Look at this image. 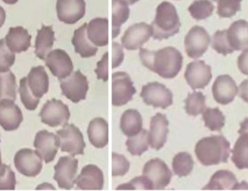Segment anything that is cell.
Returning a JSON list of instances; mask_svg holds the SVG:
<instances>
[{
    "label": "cell",
    "instance_id": "cell-1",
    "mask_svg": "<svg viewBox=\"0 0 248 191\" xmlns=\"http://www.w3.org/2000/svg\"><path fill=\"white\" fill-rule=\"evenodd\" d=\"M141 63L150 71L165 79L174 78L183 65V56L176 48L167 46L157 51L140 48Z\"/></svg>",
    "mask_w": 248,
    "mask_h": 191
},
{
    "label": "cell",
    "instance_id": "cell-2",
    "mask_svg": "<svg viewBox=\"0 0 248 191\" xmlns=\"http://www.w3.org/2000/svg\"><path fill=\"white\" fill-rule=\"evenodd\" d=\"M195 152L202 165L227 163L231 153L230 143L223 135L206 137L197 143Z\"/></svg>",
    "mask_w": 248,
    "mask_h": 191
},
{
    "label": "cell",
    "instance_id": "cell-3",
    "mask_svg": "<svg viewBox=\"0 0 248 191\" xmlns=\"http://www.w3.org/2000/svg\"><path fill=\"white\" fill-rule=\"evenodd\" d=\"M153 37L162 41L179 33L181 23L176 7L169 1H163L157 6L155 20L152 22Z\"/></svg>",
    "mask_w": 248,
    "mask_h": 191
},
{
    "label": "cell",
    "instance_id": "cell-4",
    "mask_svg": "<svg viewBox=\"0 0 248 191\" xmlns=\"http://www.w3.org/2000/svg\"><path fill=\"white\" fill-rule=\"evenodd\" d=\"M57 136L62 152L68 153L73 157L84 154L86 144L84 135L75 125L65 124L62 129L57 131Z\"/></svg>",
    "mask_w": 248,
    "mask_h": 191
},
{
    "label": "cell",
    "instance_id": "cell-5",
    "mask_svg": "<svg viewBox=\"0 0 248 191\" xmlns=\"http://www.w3.org/2000/svg\"><path fill=\"white\" fill-rule=\"evenodd\" d=\"M60 81L62 95L67 99L74 103H78L86 99L89 90L88 81L81 71L78 70Z\"/></svg>",
    "mask_w": 248,
    "mask_h": 191
},
{
    "label": "cell",
    "instance_id": "cell-6",
    "mask_svg": "<svg viewBox=\"0 0 248 191\" xmlns=\"http://www.w3.org/2000/svg\"><path fill=\"white\" fill-rule=\"evenodd\" d=\"M142 174L150 180L153 190H163L166 189L172 178V172L167 164L158 158L147 162L144 164Z\"/></svg>",
    "mask_w": 248,
    "mask_h": 191
},
{
    "label": "cell",
    "instance_id": "cell-7",
    "mask_svg": "<svg viewBox=\"0 0 248 191\" xmlns=\"http://www.w3.org/2000/svg\"><path fill=\"white\" fill-rule=\"evenodd\" d=\"M140 96L146 104L155 108L165 109L173 104L171 91L158 82L149 83L143 86Z\"/></svg>",
    "mask_w": 248,
    "mask_h": 191
},
{
    "label": "cell",
    "instance_id": "cell-8",
    "mask_svg": "<svg viewBox=\"0 0 248 191\" xmlns=\"http://www.w3.org/2000/svg\"><path fill=\"white\" fill-rule=\"evenodd\" d=\"M137 90L129 75L124 72L114 73L112 75V103L122 106L132 100Z\"/></svg>",
    "mask_w": 248,
    "mask_h": 191
},
{
    "label": "cell",
    "instance_id": "cell-9",
    "mask_svg": "<svg viewBox=\"0 0 248 191\" xmlns=\"http://www.w3.org/2000/svg\"><path fill=\"white\" fill-rule=\"evenodd\" d=\"M14 164L20 174L29 177L39 176L43 167L42 157L31 148L19 150L15 156Z\"/></svg>",
    "mask_w": 248,
    "mask_h": 191
},
{
    "label": "cell",
    "instance_id": "cell-10",
    "mask_svg": "<svg viewBox=\"0 0 248 191\" xmlns=\"http://www.w3.org/2000/svg\"><path fill=\"white\" fill-rule=\"evenodd\" d=\"M42 122L52 128L65 125L69 120V108L62 101L52 99L47 101L39 113Z\"/></svg>",
    "mask_w": 248,
    "mask_h": 191
},
{
    "label": "cell",
    "instance_id": "cell-11",
    "mask_svg": "<svg viewBox=\"0 0 248 191\" xmlns=\"http://www.w3.org/2000/svg\"><path fill=\"white\" fill-rule=\"evenodd\" d=\"M210 43L211 37L207 30L202 26H194L185 36L186 55L192 59H198L206 52Z\"/></svg>",
    "mask_w": 248,
    "mask_h": 191
},
{
    "label": "cell",
    "instance_id": "cell-12",
    "mask_svg": "<svg viewBox=\"0 0 248 191\" xmlns=\"http://www.w3.org/2000/svg\"><path fill=\"white\" fill-rule=\"evenodd\" d=\"M78 161L73 156L62 157L55 166L54 180L59 188L71 190L75 183L76 176L78 171Z\"/></svg>",
    "mask_w": 248,
    "mask_h": 191
},
{
    "label": "cell",
    "instance_id": "cell-13",
    "mask_svg": "<svg viewBox=\"0 0 248 191\" xmlns=\"http://www.w3.org/2000/svg\"><path fill=\"white\" fill-rule=\"evenodd\" d=\"M185 78L192 89H202L212 79L211 66L206 65L203 60L190 62L186 66Z\"/></svg>",
    "mask_w": 248,
    "mask_h": 191
},
{
    "label": "cell",
    "instance_id": "cell-14",
    "mask_svg": "<svg viewBox=\"0 0 248 191\" xmlns=\"http://www.w3.org/2000/svg\"><path fill=\"white\" fill-rule=\"evenodd\" d=\"M45 64L54 76L58 79H64L69 76L74 71V64L68 54L62 49L51 51L46 59Z\"/></svg>",
    "mask_w": 248,
    "mask_h": 191
},
{
    "label": "cell",
    "instance_id": "cell-15",
    "mask_svg": "<svg viewBox=\"0 0 248 191\" xmlns=\"http://www.w3.org/2000/svg\"><path fill=\"white\" fill-rule=\"evenodd\" d=\"M153 36L151 26L146 23H135L130 26L122 38L123 47L127 50H137Z\"/></svg>",
    "mask_w": 248,
    "mask_h": 191
},
{
    "label": "cell",
    "instance_id": "cell-16",
    "mask_svg": "<svg viewBox=\"0 0 248 191\" xmlns=\"http://www.w3.org/2000/svg\"><path fill=\"white\" fill-rule=\"evenodd\" d=\"M56 10L60 21L75 24L85 15L86 2L84 0H58Z\"/></svg>",
    "mask_w": 248,
    "mask_h": 191
},
{
    "label": "cell",
    "instance_id": "cell-17",
    "mask_svg": "<svg viewBox=\"0 0 248 191\" xmlns=\"http://www.w3.org/2000/svg\"><path fill=\"white\" fill-rule=\"evenodd\" d=\"M33 146L46 164L52 162L58 154L59 141L57 135L44 130L36 133Z\"/></svg>",
    "mask_w": 248,
    "mask_h": 191
},
{
    "label": "cell",
    "instance_id": "cell-18",
    "mask_svg": "<svg viewBox=\"0 0 248 191\" xmlns=\"http://www.w3.org/2000/svg\"><path fill=\"white\" fill-rule=\"evenodd\" d=\"M213 96L217 103L227 105L234 101L238 93L234 80L229 75H219L212 87Z\"/></svg>",
    "mask_w": 248,
    "mask_h": 191
},
{
    "label": "cell",
    "instance_id": "cell-19",
    "mask_svg": "<svg viewBox=\"0 0 248 191\" xmlns=\"http://www.w3.org/2000/svg\"><path fill=\"white\" fill-rule=\"evenodd\" d=\"M23 120V113L14 101L10 99L0 101V126L4 131H16Z\"/></svg>",
    "mask_w": 248,
    "mask_h": 191
},
{
    "label": "cell",
    "instance_id": "cell-20",
    "mask_svg": "<svg viewBox=\"0 0 248 191\" xmlns=\"http://www.w3.org/2000/svg\"><path fill=\"white\" fill-rule=\"evenodd\" d=\"M75 183L78 190H103L104 175L97 166L88 164L81 170Z\"/></svg>",
    "mask_w": 248,
    "mask_h": 191
},
{
    "label": "cell",
    "instance_id": "cell-21",
    "mask_svg": "<svg viewBox=\"0 0 248 191\" xmlns=\"http://www.w3.org/2000/svg\"><path fill=\"white\" fill-rule=\"evenodd\" d=\"M169 122L166 115L157 113L151 118L150 128V147L153 149L160 150L167 141Z\"/></svg>",
    "mask_w": 248,
    "mask_h": 191
},
{
    "label": "cell",
    "instance_id": "cell-22",
    "mask_svg": "<svg viewBox=\"0 0 248 191\" xmlns=\"http://www.w3.org/2000/svg\"><path fill=\"white\" fill-rule=\"evenodd\" d=\"M227 37L234 52L248 49V22L244 20L234 21L227 30Z\"/></svg>",
    "mask_w": 248,
    "mask_h": 191
},
{
    "label": "cell",
    "instance_id": "cell-23",
    "mask_svg": "<svg viewBox=\"0 0 248 191\" xmlns=\"http://www.w3.org/2000/svg\"><path fill=\"white\" fill-rule=\"evenodd\" d=\"M108 18L96 17L87 25V38L96 46L108 45Z\"/></svg>",
    "mask_w": 248,
    "mask_h": 191
},
{
    "label": "cell",
    "instance_id": "cell-24",
    "mask_svg": "<svg viewBox=\"0 0 248 191\" xmlns=\"http://www.w3.org/2000/svg\"><path fill=\"white\" fill-rule=\"evenodd\" d=\"M5 42L10 50L16 53H21L30 47L31 36L21 26L12 27L6 35Z\"/></svg>",
    "mask_w": 248,
    "mask_h": 191
},
{
    "label": "cell",
    "instance_id": "cell-25",
    "mask_svg": "<svg viewBox=\"0 0 248 191\" xmlns=\"http://www.w3.org/2000/svg\"><path fill=\"white\" fill-rule=\"evenodd\" d=\"M87 134L92 145L97 148H104L108 144V123L103 118H94L90 122Z\"/></svg>",
    "mask_w": 248,
    "mask_h": 191
},
{
    "label": "cell",
    "instance_id": "cell-26",
    "mask_svg": "<svg viewBox=\"0 0 248 191\" xmlns=\"http://www.w3.org/2000/svg\"><path fill=\"white\" fill-rule=\"evenodd\" d=\"M28 85L33 95L41 99L49 91V76L43 66L32 68L27 77Z\"/></svg>",
    "mask_w": 248,
    "mask_h": 191
},
{
    "label": "cell",
    "instance_id": "cell-27",
    "mask_svg": "<svg viewBox=\"0 0 248 191\" xmlns=\"http://www.w3.org/2000/svg\"><path fill=\"white\" fill-rule=\"evenodd\" d=\"M87 23H85L74 31L72 44L75 52L82 58H90L97 55L98 48L90 42L87 35Z\"/></svg>",
    "mask_w": 248,
    "mask_h": 191
},
{
    "label": "cell",
    "instance_id": "cell-28",
    "mask_svg": "<svg viewBox=\"0 0 248 191\" xmlns=\"http://www.w3.org/2000/svg\"><path fill=\"white\" fill-rule=\"evenodd\" d=\"M55 32L52 26L42 25V29L37 32L35 42V54L42 60H45L48 54L51 52L55 42Z\"/></svg>",
    "mask_w": 248,
    "mask_h": 191
},
{
    "label": "cell",
    "instance_id": "cell-29",
    "mask_svg": "<svg viewBox=\"0 0 248 191\" xmlns=\"http://www.w3.org/2000/svg\"><path fill=\"white\" fill-rule=\"evenodd\" d=\"M238 186L234 173L229 170H219L211 177L203 190H236L238 189Z\"/></svg>",
    "mask_w": 248,
    "mask_h": 191
},
{
    "label": "cell",
    "instance_id": "cell-30",
    "mask_svg": "<svg viewBox=\"0 0 248 191\" xmlns=\"http://www.w3.org/2000/svg\"><path fill=\"white\" fill-rule=\"evenodd\" d=\"M121 130L124 135L134 136L142 130V118L136 109L125 111L121 118Z\"/></svg>",
    "mask_w": 248,
    "mask_h": 191
},
{
    "label": "cell",
    "instance_id": "cell-31",
    "mask_svg": "<svg viewBox=\"0 0 248 191\" xmlns=\"http://www.w3.org/2000/svg\"><path fill=\"white\" fill-rule=\"evenodd\" d=\"M112 10V37L115 39L121 33L122 25L128 20L130 15V9L128 3L125 0H113Z\"/></svg>",
    "mask_w": 248,
    "mask_h": 191
},
{
    "label": "cell",
    "instance_id": "cell-32",
    "mask_svg": "<svg viewBox=\"0 0 248 191\" xmlns=\"http://www.w3.org/2000/svg\"><path fill=\"white\" fill-rule=\"evenodd\" d=\"M232 161L239 170L248 169V133L240 134L232 151Z\"/></svg>",
    "mask_w": 248,
    "mask_h": 191
},
{
    "label": "cell",
    "instance_id": "cell-33",
    "mask_svg": "<svg viewBox=\"0 0 248 191\" xmlns=\"http://www.w3.org/2000/svg\"><path fill=\"white\" fill-rule=\"evenodd\" d=\"M125 145L131 155L141 156L148 150L150 145V133L147 130L142 129L137 135L128 137Z\"/></svg>",
    "mask_w": 248,
    "mask_h": 191
},
{
    "label": "cell",
    "instance_id": "cell-34",
    "mask_svg": "<svg viewBox=\"0 0 248 191\" xmlns=\"http://www.w3.org/2000/svg\"><path fill=\"white\" fill-rule=\"evenodd\" d=\"M17 98V83L11 71L0 72V100L10 99L16 101Z\"/></svg>",
    "mask_w": 248,
    "mask_h": 191
},
{
    "label": "cell",
    "instance_id": "cell-35",
    "mask_svg": "<svg viewBox=\"0 0 248 191\" xmlns=\"http://www.w3.org/2000/svg\"><path fill=\"white\" fill-rule=\"evenodd\" d=\"M172 167L173 173L178 177H186L193 170V159L189 153H179L173 157Z\"/></svg>",
    "mask_w": 248,
    "mask_h": 191
},
{
    "label": "cell",
    "instance_id": "cell-36",
    "mask_svg": "<svg viewBox=\"0 0 248 191\" xmlns=\"http://www.w3.org/2000/svg\"><path fill=\"white\" fill-rule=\"evenodd\" d=\"M202 118L205 126L211 131H221L225 125V116L218 107L205 109Z\"/></svg>",
    "mask_w": 248,
    "mask_h": 191
},
{
    "label": "cell",
    "instance_id": "cell-37",
    "mask_svg": "<svg viewBox=\"0 0 248 191\" xmlns=\"http://www.w3.org/2000/svg\"><path fill=\"white\" fill-rule=\"evenodd\" d=\"M185 110L191 116L196 117L204 112L206 109L205 96L202 92L189 94L185 99Z\"/></svg>",
    "mask_w": 248,
    "mask_h": 191
},
{
    "label": "cell",
    "instance_id": "cell-38",
    "mask_svg": "<svg viewBox=\"0 0 248 191\" xmlns=\"http://www.w3.org/2000/svg\"><path fill=\"white\" fill-rule=\"evenodd\" d=\"M191 16L197 20H205L214 13V5L210 0H195L188 8Z\"/></svg>",
    "mask_w": 248,
    "mask_h": 191
},
{
    "label": "cell",
    "instance_id": "cell-39",
    "mask_svg": "<svg viewBox=\"0 0 248 191\" xmlns=\"http://www.w3.org/2000/svg\"><path fill=\"white\" fill-rule=\"evenodd\" d=\"M18 91L20 100L26 109L30 111L35 110L39 105L40 99L33 95L28 85L27 78L26 77L20 79Z\"/></svg>",
    "mask_w": 248,
    "mask_h": 191
},
{
    "label": "cell",
    "instance_id": "cell-40",
    "mask_svg": "<svg viewBox=\"0 0 248 191\" xmlns=\"http://www.w3.org/2000/svg\"><path fill=\"white\" fill-rule=\"evenodd\" d=\"M217 14L221 17L230 18L241 10L242 0H218Z\"/></svg>",
    "mask_w": 248,
    "mask_h": 191
},
{
    "label": "cell",
    "instance_id": "cell-41",
    "mask_svg": "<svg viewBox=\"0 0 248 191\" xmlns=\"http://www.w3.org/2000/svg\"><path fill=\"white\" fill-rule=\"evenodd\" d=\"M212 47L218 54H221L224 56L234 52L227 40V30H217L216 32L213 37Z\"/></svg>",
    "mask_w": 248,
    "mask_h": 191
},
{
    "label": "cell",
    "instance_id": "cell-42",
    "mask_svg": "<svg viewBox=\"0 0 248 191\" xmlns=\"http://www.w3.org/2000/svg\"><path fill=\"white\" fill-rule=\"evenodd\" d=\"M16 61L15 52L10 50L5 39H0V72L9 71Z\"/></svg>",
    "mask_w": 248,
    "mask_h": 191
},
{
    "label": "cell",
    "instance_id": "cell-43",
    "mask_svg": "<svg viewBox=\"0 0 248 191\" xmlns=\"http://www.w3.org/2000/svg\"><path fill=\"white\" fill-rule=\"evenodd\" d=\"M16 174L10 166L1 164L0 166V190H15L16 189Z\"/></svg>",
    "mask_w": 248,
    "mask_h": 191
},
{
    "label": "cell",
    "instance_id": "cell-44",
    "mask_svg": "<svg viewBox=\"0 0 248 191\" xmlns=\"http://www.w3.org/2000/svg\"><path fill=\"white\" fill-rule=\"evenodd\" d=\"M112 176H124L128 173L130 169L129 162L125 157L117 153L112 154Z\"/></svg>",
    "mask_w": 248,
    "mask_h": 191
},
{
    "label": "cell",
    "instance_id": "cell-45",
    "mask_svg": "<svg viewBox=\"0 0 248 191\" xmlns=\"http://www.w3.org/2000/svg\"><path fill=\"white\" fill-rule=\"evenodd\" d=\"M117 190H153V186L148 179L144 176H140L132 179L125 184L121 185Z\"/></svg>",
    "mask_w": 248,
    "mask_h": 191
},
{
    "label": "cell",
    "instance_id": "cell-46",
    "mask_svg": "<svg viewBox=\"0 0 248 191\" xmlns=\"http://www.w3.org/2000/svg\"><path fill=\"white\" fill-rule=\"evenodd\" d=\"M108 52L103 55L101 60L99 61L97 64V68L94 72L97 74V79L103 80L104 82L108 81Z\"/></svg>",
    "mask_w": 248,
    "mask_h": 191
},
{
    "label": "cell",
    "instance_id": "cell-47",
    "mask_svg": "<svg viewBox=\"0 0 248 191\" xmlns=\"http://www.w3.org/2000/svg\"><path fill=\"white\" fill-rule=\"evenodd\" d=\"M113 59H112V68H118L122 65L124 59L123 46L116 42H113Z\"/></svg>",
    "mask_w": 248,
    "mask_h": 191
},
{
    "label": "cell",
    "instance_id": "cell-48",
    "mask_svg": "<svg viewBox=\"0 0 248 191\" xmlns=\"http://www.w3.org/2000/svg\"><path fill=\"white\" fill-rule=\"evenodd\" d=\"M237 65L240 72L248 76V49H245L238 57Z\"/></svg>",
    "mask_w": 248,
    "mask_h": 191
},
{
    "label": "cell",
    "instance_id": "cell-49",
    "mask_svg": "<svg viewBox=\"0 0 248 191\" xmlns=\"http://www.w3.org/2000/svg\"><path fill=\"white\" fill-rule=\"evenodd\" d=\"M240 95L244 102L248 103V79L244 80L240 85Z\"/></svg>",
    "mask_w": 248,
    "mask_h": 191
},
{
    "label": "cell",
    "instance_id": "cell-50",
    "mask_svg": "<svg viewBox=\"0 0 248 191\" xmlns=\"http://www.w3.org/2000/svg\"><path fill=\"white\" fill-rule=\"evenodd\" d=\"M248 132V118H246L245 120L240 124V129L238 131V133H244Z\"/></svg>",
    "mask_w": 248,
    "mask_h": 191
},
{
    "label": "cell",
    "instance_id": "cell-51",
    "mask_svg": "<svg viewBox=\"0 0 248 191\" xmlns=\"http://www.w3.org/2000/svg\"><path fill=\"white\" fill-rule=\"evenodd\" d=\"M6 19V13L4 9L0 6V28L4 25Z\"/></svg>",
    "mask_w": 248,
    "mask_h": 191
},
{
    "label": "cell",
    "instance_id": "cell-52",
    "mask_svg": "<svg viewBox=\"0 0 248 191\" xmlns=\"http://www.w3.org/2000/svg\"><path fill=\"white\" fill-rule=\"evenodd\" d=\"M2 1L5 2L6 4H14L17 3L18 0H2Z\"/></svg>",
    "mask_w": 248,
    "mask_h": 191
},
{
    "label": "cell",
    "instance_id": "cell-53",
    "mask_svg": "<svg viewBox=\"0 0 248 191\" xmlns=\"http://www.w3.org/2000/svg\"><path fill=\"white\" fill-rule=\"evenodd\" d=\"M128 4H135L136 2L139 1V0H125Z\"/></svg>",
    "mask_w": 248,
    "mask_h": 191
},
{
    "label": "cell",
    "instance_id": "cell-54",
    "mask_svg": "<svg viewBox=\"0 0 248 191\" xmlns=\"http://www.w3.org/2000/svg\"><path fill=\"white\" fill-rule=\"evenodd\" d=\"M2 164V162H1V152H0V166Z\"/></svg>",
    "mask_w": 248,
    "mask_h": 191
},
{
    "label": "cell",
    "instance_id": "cell-55",
    "mask_svg": "<svg viewBox=\"0 0 248 191\" xmlns=\"http://www.w3.org/2000/svg\"><path fill=\"white\" fill-rule=\"evenodd\" d=\"M0 142H1V140H0Z\"/></svg>",
    "mask_w": 248,
    "mask_h": 191
}]
</instances>
